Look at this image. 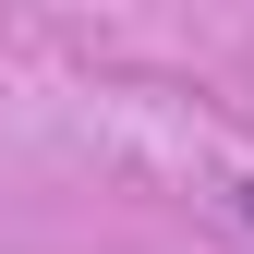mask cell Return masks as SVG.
I'll use <instances>...</instances> for the list:
<instances>
[{"mask_svg":"<svg viewBox=\"0 0 254 254\" xmlns=\"http://www.w3.org/2000/svg\"><path fill=\"white\" fill-rule=\"evenodd\" d=\"M230 206H242V218H254V182H242V194H230Z\"/></svg>","mask_w":254,"mask_h":254,"instance_id":"1","label":"cell"}]
</instances>
